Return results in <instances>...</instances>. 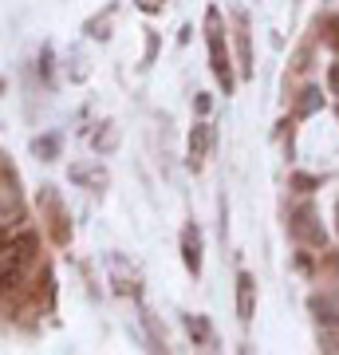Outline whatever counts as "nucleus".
I'll return each instance as SVG.
<instances>
[{"mask_svg":"<svg viewBox=\"0 0 339 355\" xmlns=\"http://www.w3.org/2000/svg\"><path fill=\"white\" fill-rule=\"evenodd\" d=\"M32 265H36V237L32 233H20V237L0 245V296L20 288Z\"/></svg>","mask_w":339,"mask_h":355,"instance_id":"f257e3e1","label":"nucleus"},{"mask_svg":"<svg viewBox=\"0 0 339 355\" xmlns=\"http://www.w3.org/2000/svg\"><path fill=\"white\" fill-rule=\"evenodd\" d=\"M205 32H209V64H214L217 83L225 87V95L233 91V67H229V48H225V28H221V12L209 8L205 12Z\"/></svg>","mask_w":339,"mask_h":355,"instance_id":"f03ea898","label":"nucleus"},{"mask_svg":"<svg viewBox=\"0 0 339 355\" xmlns=\"http://www.w3.org/2000/svg\"><path fill=\"white\" fill-rule=\"evenodd\" d=\"M292 237L304 245H312V249H324V229L315 221V209L312 205H300L296 214H292Z\"/></svg>","mask_w":339,"mask_h":355,"instance_id":"7ed1b4c3","label":"nucleus"},{"mask_svg":"<svg viewBox=\"0 0 339 355\" xmlns=\"http://www.w3.org/2000/svg\"><path fill=\"white\" fill-rule=\"evenodd\" d=\"M182 261H186V268L193 277L201 272V233H198V225L182 229Z\"/></svg>","mask_w":339,"mask_h":355,"instance_id":"20e7f679","label":"nucleus"},{"mask_svg":"<svg viewBox=\"0 0 339 355\" xmlns=\"http://www.w3.org/2000/svg\"><path fill=\"white\" fill-rule=\"evenodd\" d=\"M252 312H257V280H252L249 272H241L237 277V316L249 324Z\"/></svg>","mask_w":339,"mask_h":355,"instance_id":"39448f33","label":"nucleus"},{"mask_svg":"<svg viewBox=\"0 0 339 355\" xmlns=\"http://www.w3.org/2000/svg\"><path fill=\"white\" fill-rule=\"evenodd\" d=\"M209 139H214V130L205 127V123H198L193 135H189V166H193V170L205 162V154H209Z\"/></svg>","mask_w":339,"mask_h":355,"instance_id":"423d86ee","label":"nucleus"},{"mask_svg":"<svg viewBox=\"0 0 339 355\" xmlns=\"http://www.w3.org/2000/svg\"><path fill=\"white\" fill-rule=\"evenodd\" d=\"M312 312L320 324H339V300L331 296H312Z\"/></svg>","mask_w":339,"mask_h":355,"instance_id":"0eeeda50","label":"nucleus"},{"mask_svg":"<svg viewBox=\"0 0 339 355\" xmlns=\"http://www.w3.org/2000/svg\"><path fill=\"white\" fill-rule=\"evenodd\" d=\"M237 44H241V76H252V51H249V28H245V16H237Z\"/></svg>","mask_w":339,"mask_h":355,"instance_id":"6e6552de","label":"nucleus"},{"mask_svg":"<svg viewBox=\"0 0 339 355\" xmlns=\"http://www.w3.org/2000/svg\"><path fill=\"white\" fill-rule=\"evenodd\" d=\"M320 103H324V95H320L315 87H308V91H304V99H300V107H296V114H312Z\"/></svg>","mask_w":339,"mask_h":355,"instance_id":"1a4fd4ad","label":"nucleus"},{"mask_svg":"<svg viewBox=\"0 0 339 355\" xmlns=\"http://www.w3.org/2000/svg\"><path fill=\"white\" fill-rule=\"evenodd\" d=\"M189 336H198V340L205 343V340H209V324H205L201 316H193V320H189Z\"/></svg>","mask_w":339,"mask_h":355,"instance_id":"9d476101","label":"nucleus"},{"mask_svg":"<svg viewBox=\"0 0 339 355\" xmlns=\"http://www.w3.org/2000/svg\"><path fill=\"white\" fill-rule=\"evenodd\" d=\"M327 44L339 51V16H331V20H327Z\"/></svg>","mask_w":339,"mask_h":355,"instance_id":"9b49d317","label":"nucleus"},{"mask_svg":"<svg viewBox=\"0 0 339 355\" xmlns=\"http://www.w3.org/2000/svg\"><path fill=\"white\" fill-rule=\"evenodd\" d=\"M139 8L146 16H154V12H162V0H139Z\"/></svg>","mask_w":339,"mask_h":355,"instance_id":"f8f14e48","label":"nucleus"},{"mask_svg":"<svg viewBox=\"0 0 339 355\" xmlns=\"http://www.w3.org/2000/svg\"><path fill=\"white\" fill-rule=\"evenodd\" d=\"M296 186H300V190H315L320 182H315V178H308V174H296Z\"/></svg>","mask_w":339,"mask_h":355,"instance_id":"ddd939ff","label":"nucleus"},{"mask_svg":"<svg viewBox=\"0 0 339 355\" xmlns=\"http://www.w3.org/2000/svg\"><path fill=\"white\" fill-rule=\"evenodd\" d=\"M324 343L327 352H339V331H324Z\"/></svg>","mask_w":339,"mask_h":355,"instance_id":"4468645a","label":"nucleus"},{"mask_svg":"<svg viewBox=\"0 0 339 355\" xmlns=\"http://www.w3.org/2000/svg\"><path fill=\"white\" fill-rule=\"evenodd\" d=\"M327 83H331V91H336V95H339V64L331 67V71H327Z\"/></svg>","mask_w":339,"mask_h":355,"instance_id":"2eb2a0df","label":"nucleus"},{"mask_svg":"<svg viewBox=\"0 0 339 355\" xmlns=\"http://www.w3.org/2000/svg\"><path fill=\"white\" fill-rule=\"evenodd\" d=\"M336 229H339V202H336Z\"/></svg>","mask_w":339,"mask_h":355,"instance_id":"dca6fc26","label":"nucleus"},{"mask_svg":"<svg viewBox=\"0 0 339 355\" xmlns=\"http://www.w3.org/2000/svg\"><path fill=\"white\" fill-rule=\"evenodd\" d=\"M0 91H4V79H0Z\"/></svg>","mask_w":339,"mask_h":355,"instance_id":"f3484780","label":"nucleus"}]
</instances>
